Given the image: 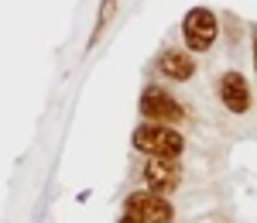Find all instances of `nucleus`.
<instances>
[{"mask_svg": "<svg viewBox=\"0 0 257 223\" xmlns=\"http://www.w3.org/2000/svg\"><path fill=\"white\" fill-rule=\"evenodd\" d=\"M219 100L230 114H247L250 110V86L240 72H223L219 76Z\"/></svg>", "mask_w": 257, "mask_h": 223, "instance_id": "423d86ee", "label": "nucleus"}, {"mask_svg": "<svg viewBox=\"0 0 257 223\" xmlns=\"http://www.w3.org/2000/svg\"><path fill=\"white\" fill-rule=\"evenodd\" d=\"M113 7H117V0H103V11H99V21H96V35H93V41L106 31V24H110V18H113Z\"/></svg>", "mask_w": 257, "mask_h": 223, "instance_id": "6e6552de", "label": "nucleus"}, {"mask_svg": "<svg viewBox=\"0 0 257 223\" xmlns=\"http://www.w3.org/2000/svg\"><path fill=\"white\" fill-rule=\"evenodd\" d=\"M219 35V21L209 7H192L182 21V38L189 52H209Z\"/></svg>", "mask_w": 257, "mask_h": 223, "instance_id": "f03ea898", "label": "nucleus"}, {"mask_svg": "<svg viewBox=\"0 0 257 223\" xmlns=\"http://www.w3.org/2000/svg\"><path fill=\"white\" fill-rule=\"evenodd\" d=\"M120 223H141V220H134V216H123V220H120Z\"/></svg>", "mask_w": 257, "mask_h": 223, "instance_id": "9d476101", "label": "nucleus"}, {"mask_svg": "<svg viewBox=\"0 0 257 223\" xmlns=\"http://www.w3.org/2000/svg\"><path fill=\"white\" fill-rule=\"evenodd\" d=\"M141 114L151 124H178L185 117L182 103H175L161 86H148V89L141 93Z\"/></svg>", "mask_w": 257, "mask_h": 223, "instance_id": "20e7f679", "label": "nucleus"}, {"mask_svg": "<svg viewBox=\"0 0 257 223\" xmlns=\"http://www.w3.org/2000/svg\"><path fill=\"white\" fill-rule=\"evenodd\" d=\"M134 148L144 151V155H151V158H178L182 155V134H178L172 124H141L138 131H134Z\"/></svg>", "mask_w": 257, "mask_h": 223, "instance_id": "f257e3e1", "label": "nucleus"}, {"mask_svg": "<svg viewBox=\"0 0 257 223\" xmlns=\"http://www.w3.org/2000/svg\"><path fill=\"white\" fill-rule=\"evenodd\" d=\"M127 216H134L141 223H172L175 220V209L172 203L161 196V192H134L127 199Z\"/></svg>", "mask_w": 257, "mask_h": 223, "instance_id": "7ed1b4c3", "label": "nucleus"}, {"mask_svg": "<svg viewBox=\"0 0 257 223\" xmlns=\"http://www.w3.org/2000/svg\"><path fill=\"white\" fill-rule=\"evenodd\" d=\"M158 72L165 76V79H172V82H185V79H192L196 62H192L189 52L168 48V52H161V59H158Z\"/></svg>", "mask_w": 257, "mask_h": 223, "instance_id": "0eeeda50", "label": "nucleus"}, {"mask_svg": "<svg viewBox=\"0 0 257 223\" xmlns=\"http://www.w3.org/2000/svg\"><path fill=\"white\" fill-rule=\"evenodd\" d=\"M250 38H254V69H257V28H254V35H250Z\"/></svg>", "mask_w": 257, "mask_h": 223, "instance_id": "1a4fd4ad", "label": "nucleus"}, {"mask_svg": "<svg viewBox=\"0 0 257 223\" xmlns=\"http://www.w3.org/2000/svg\"><path fill=\"white\" fill-rule=\"evenodd\" d=\"M182 182V165L178 158H151L144 165V185L151 192H172Z\"/></svg>", "mask_w": 257, "mask_h": 223, "instance_id": "39448f33", "label": "nucleus"}]
</instances>
